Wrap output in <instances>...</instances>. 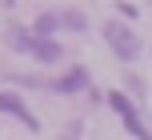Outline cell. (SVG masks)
<instances>
[{
    "label": "cell",
    "instance_id": "6da1fadb",
    "mask_svg": "<svg viewBox=\"0 0 152 140\" xmlns=\"http://www.w3.org/2000/svg\"><path fill=\"white\" fill-rule=\"evenodd\" d=\"M104 40H108V48H112L120 60H136L140 48H144V44H140V36H136L124 20H104Z\"/></svg>",
    "mask_w": 152,
    "mask_h": 140
},
{
    "label": "cell",
    "instance_id": "7a4b0ae2",
    "mask_svg": "<svg viewBox=\"0 0 152 140\" xmlns=\"http://www.w3.org/2000/svg\"><path fill=\"white\" fill-rule=\"evenodd\" d=\"M108 104H112V108H116V116L124 120V128H128V132L136 136V140H152V132H148L144 124H140L136 108H132V100H128V96H124V92H108Z\"/></svg>",
    "mask_w": 152,
    "mask_h": 140
},
{
    "label": "cell",
    "instance_id": "52a82bcc",
    "mask_svg": "<svg viewBox=\"0 0 152 140\" xmlns=\"http://www.w3.org/2000/svg\"><path fill=\"white\" fill-rule=\"evenodd\" d=\"M32 56L44 60V64H52L56 56H60V44H56V40H36V44H32Z\"/></svg>",
    "mask_w": 152,
    "mask_h": 140
},
{
    "label": "cell",
    "instance_id": "ba28073f",
    "mask_svg": "<svg viewBox=\"0 0 152 140\" xmlns=\"http://www.w3.org/2000/svg\"><path fill=\"white\" fill-rule=\"evenodd\" d=\"M60 24H68V28H76V32H84V28H88V20H84V12H80V8H60Z\"/></svg>",
    "mask_w": 152,
    "mask_h": 140
},
{
    "label": "cell",
    "instance_id": "277c9868",
    "mask_svg": "<svg viewBox=\"0 0 152 140\" xmlns=\"http://www.w3.org/2000/svg\"><path fill=\"white\" fill-rule=\"evenodd\" d=\"M80 88H88V68H80V64L56 80V92H80Z\"/></svg>",
    "mask_w": 152,
    "mask_h": 140
},
{
    "label": "cell",
    "instance_id": "30bf717a",
    "mask_svg": "<svg viewBox=\"0 0 152 140\" xmlns=\"http://www.w3.org/2000/svg\"><path fill=\"white\" fill-rule=\"evenodd\" d=\"M76 136H80V120H76V124H68V128L60 132V140H76Z\"/></svg>",
    "mask_w": 152,
    "mask_h": 140
},
{
    "label": "cell",
    "instance_id": "5b68a950",
    "mask_svg": "<svg viewBox=\"0 0 152 140\" xmlns=\"http://www.w3.org/2000/svg\"><path fill=\"white\" fill-rule=\"evenodd\" d=\"M8 44H12L16 52H32V44H36V36H32V32H24L20 24H12V28H8Z\"/></svg>",
    "mask_w": 152,
    "mask_h": 140
},
{
    "label": "cell",
    "instance_id": "3957f363",
    "mask_svg": "<svg viewBox=\"0 0 152 140\" xmlns=\"http://www.w3.org/2000/svg\"><path fill=\"white\" fill-rule=\"evenodd\" d=\"M0 112H8V116H16V120H24V128H32V132H36V116H32L28 108H24V100L16 92H0Z\"/></svg>",
    "mask_w": 152,
    "mask_h": 140
},
{
    "label": "cell",
    "instance_id": "8992f818",
    "mask_svg": "<svg viewBox=\"0 0 152 140\" xmlns=\"http://www.w3.org/2000/svg\"><path fill=\"white\" fill-rule=\"evenodd\" d=\"M56 24H60V16H52V12H48V16H36L32 36H36V40H52V28H56Z\"/></svg>",
    "mask_w": 152,
    "mask_h": 140
},
{
    "label": "cell",
    "instance_id": "9c48e42d",
    "mask_svg": "<svg viewBox=\"0 0 152 140\" xmlns=\"http://www.w3.org/2000/svg\"><path fill=\"white\" fill-rule=\"evenodd\" d=\"M116 12H120V16H124V24H128V20H136V16H140V8H136V4H120Z\"/></svg>",
    "mask_w": 152,
    "mask_h": 140
}]
</instances>
